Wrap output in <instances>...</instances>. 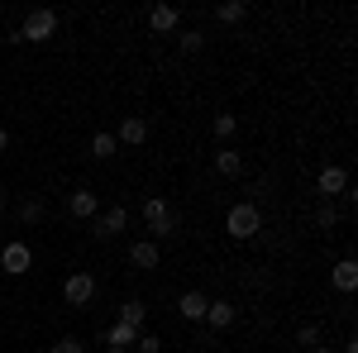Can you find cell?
<instances>
[{
    "label": "cell",
    "mask_w": 358,
    "mask_h": 353,
    "mask_svg": "<svg viewBox=\"0 0 358 353\" xmlns=\"http://www.w3.org/2000/svg\"><path fill=\"white\" fill-rule=\"evenodd\" d=\"M330 282H334V291H344V296H349V291L358 287V263H354V258H339L334 272H330Z\"/></svg>",
    "instance_id": "12"
},
{
    "label": "cell",
    "mask_w": 358,
    "mask_h": 353,
    "mask_svg": "<svg viewBox=\"0 0 358 353\" xmlns=\"http://www.w3.org/2000/svg\"><path fill=\"white\" fill-rule=\"evenodd\" d=\"M143 320H148V305H143V301H124V305H120V325L143 329Z\"/></svg>",
    "instance_id": "18"
},
{
    "label": "cell",
    "mask_w": 358,
    "mask_h": 353,
    "mask_svg": "<svg viewBox=\"0 0 358 353\" xmlns=\"http://www.w3.org/2000/svg\"><path fill=\"white\" fill-rule=\"evenodd\" d=\"M177 24H182V15H177L172 5H153V10H148V29H158V34H172Z\"/></svg>",
    "instance_id": "14"
},
{
    "label": "cell",
    "mask_w": 358,
    "mask_h": 353,
    "mask_svg": "<svg viewBox=\"0 0 358 353\" xmlns=\"http://www.w3.org/2000/svg\"><path fill=\"white\" fill-rule=\"evenodd\" d=\"M5 206H10V201H5V191H0V215H5Z\"/></svg>",
    "instance_id": "29"
},
{
    "label": "cell",
    "mask_w": 358,
    "mask_h": 353,
    "mask_svg": "<svg viewBox=\"0 0 358 353\" xmlns=\"http://www.w3.org/2000/svg\"><path fill=\"white\" fill-rule=\"evenodd\" d=\"M143 224H148L153 239H172V234H177V210H172V201L148 196V201H143Z\"/></svg>",
    "instance_id": "3"
},
{
    "label": "cell",
    "mask_w": 358,
    "mask_h": 353,
    "mask_svg": "<svg viewBox=\"0 0 358 353\" xmlns=\"http://www.w3.org/2000/svg\"><path fill=\"white\" fill-rule=\"evenodd\" d=\"M134 339H138L134 325H120V320H115V325L106 329V344H110V349H134Z\"/></svg>",
    "instance_id": "16"
},
{
    "label": "cell",
    "mask_w": 358,
    "mask_h": 353,
    "mask_svg": "<svg viewBox=\"0 0 358 353\" xmlns=\"http://www.w3.org/2000/svg\"><path fill=\"white\" fill-rule=\"evenodd\" d=\"M0 268L10 272V277H24V272L34 268V248H29L24 239H10V244L0 248Z\"/></svg>",
    "instance_id": "5"
},
{
    "label": "cell",
    "mask_w": 358,
    "mask_h": 353,
    "mask_svg": "<svg viewBox=\"0 0 358 353\" xmlns=\"http://www.w3.org/2000/svg\"><path fill=\"white\" fill-rule=\"evenodd\" d=\"M5 148H10V134H5V129H0V153H5Z\"/></svg>",
    "instance_id": "27"
},
{
    "label": "cell",
    "mask_w": 358,
    "mask_h": 353,
    "mask_svg": "<svg viewBox=\"0 0 358 353\" xmlns=\"http://www.w3.org/2000/svg\"><path fill=\"white\" fill-rule=\"evenodd\" d=\"M296 344H301V349H315V344H320V329H315V325H301V329H296Z\"/></svg>",
    "instance_id": "26"
},
{
    "label": "cell",
    "mask_w": 358,
    "mask_h": 353,
    "mask_svg": "<svg viewBox=\"0 0 358 353\" xmlns=\"http://www.w3.org/2000/svg\"><path fill=\"white\" fill-rule=\"evenodd\" d=\"M134 349H138V353H163V339H158V334H138Z\"/></svg>",
    "instance_id": "25"
},
{
    "label": "cell",
    "mask_w": 358,
    "mask_h": 353,
    "mask_svg": "<svg viewBox=\"0 0 358 353\" xmlns=\"http://www.w3.org/2000/svg\"><path fill=\"white\" fill-rule=\"evenodd\" d=\"M43 215H48V210H43V201H38V196L20 201V219H24V224H43Z\"/></svg>",
    "instance_id": "20"
},
{
    "label": "cell",
    "mask_w": 358,
    "mask_h": 353,
    "mask_svg": "<svg viewBox=\"0 0 358 353\" xmlns=\"http://www.w3.org/2000/svg\"><path fill=\"white\" fill-rule=\"evenodd\" d=\"M110 353H129V349H110Z\"/></svg>",
    "instance_id": "30"
},
{
    "label": "cell",
    "mask_w": 358,
    "mask_h": 353,
    "mask_svg": "<svg viewBox=\"0 0 358 353\" xmlns=\"http://www.w3.org/2000/svg\"><path fill=\"white\" fill-rule=\"evenodd\" d=\"M177 48H182V53H201V48H206V34H201V29H187V34L177 38Z\"/></svg>",
    "instance_id": "22"
},
{
    "label": "cell",
    "mask_w": 358,
    "mask_h": 353,
    "mask_svg": "<svg viewBox=\"0 0 358 353\" xmlns=\"http://www.w3.org/2000/svg\"><path fill=\"white\" fill-rule=\"evenodd\" d=\"M91 296H96V277L91 272H67L62 277V301L67 305H91Z\"/></svg>",
    "instance_id": "4"
},
{
    "label": "cell",
    "mask_w": 358,
    "mask_h": 353,
    "mask_svg": "<svg viewBox=\"0 0 358 353\" xmlns=\"http://www.w3.org/2000/svg\"><path fill=\"white\" fill-rule=\"evenodd\" d=\"M315 224H320V229H334V224H339V210H334V201H325V206L315 210Z\"/></svg>",
    "instance_id": "23"
},
{
    "label": "cell",
    "mask_w": 358,
    "mask_h": 353,
    "mask_svg": "<svg viewBox=\"0 0 358 353\" xmlns=\"http://www.w3.org/2000/svg\"><path fill=\"white\" fill-rule=\"evenodd\" d=\"M234 320H239V305H234V301H210V305H206V325L210 329H229Z\"/></svg>",
    "instance_id": "10"
},
{
    "label": "cell",
    "mask_w": 358,
    "mask_h": 353,
    "mask_svg": "<svg viewBox=\"0 0 358 353\" xmlns=\"http://www.w3.org/2000/svg\"><path fill=\"white\" fill-rule=\"evenodd\" d=\"M91 153H96V158H115V153H120V143H115L110 129H96V134H91Z\"/></svg>",
    "instance_id": "19"
},
{
    "label": "cell",
    "mask_w": 358,
    "mask_h": 353,
    "mask_svg": "<svg viewBox=\"0 0 358 353\" xmlns=\"http://www.w3.org/2000/svg\"><path fill=\"white\" fill-rule=\"evenodd\" d=\"M215 20L220 24H239V20H248V5L244 0H224V5H215Z\"/></svg>",
    "instance_id": "17"
},
{
    "label": "cell",
    "mask_w": 358,
    "mask_h": 353,
    "mask_svg": "<svg viewBox=\"0 0 358 353\" xmlns=\"http://www.w3.org/2000/svg\"><path fill=\"white\" fill-rule=\"evenodd\" d=\"M53 34H57V10L38 5V10H29V15H24V24L15 29L10 38H15V43H48Z\"/></svg>",
    "instance_id": "1"
},
{
    "label": "cell",
    "mask_w": 358,
    "mask_h": 353,
    "mask_svg": "<svg viewBox=\"0 0 358 353\" xmlns=\"http://www.w3.org/2000/svg\"><path fill=\"white\" fill-rule=\"evenodd\" d=\"M258 229H263V210L253 206V201H239V206H229V215H224V234L229 239H258Z\"/></svg>",
    "instance_id": "2"
},
{
    "label": "cell",
    "mask_w": 358,
    "mask_h": 353,
    "mask_svg": "<svg viewBox=\"0 0 358 353\" xmlns=\"http://www.w3.org/2000/svg\"><path fill=\"white\" fill-rule=\"evenodd\" d=\"M124 229H129V206H110L106 215L96 219V229H91V234H96V239H120Z\"/></svg>",
    "instance_id": "7"
},
{
    "label": "cell",
    "mask_w": 358,
    "mask_h": 353,
    "mask_svg": "<svg viewBox=\"0 0 358 353\" xmlns=\"http://www.w3.org/2000/svg\"><path fill=\"white\" fill-rule=\"evenodd\" d=\"M215 172H220V177H239V172H244V158H239L234 148H215Z\"/></svg>",
    "instance_id": "15"
},
{
    "label": "cell",
    "mask_w": 358,
    "mask_h": 353,
    "mask_svg": "<svg viewBox=\"0 0 358 353\" xmlns=\"http://www.w3.org/2000/svg\"><path fill=\"white\" fill-rule=\"evenodd\" d=\"M310 353H334V349H330V344H315V349H310Z\"/></svg>",
    "instance_id": "28"
},
{
    "label": "cell",
    "mask_w": 358,
    "mask_h": 353,
    "mask_svg": "<svg viewBox=\"0 0 358 353\" xmlns=\"http://www.w3.org/2000/svg\"><path fill=\"white\" fill-rule=\"evenodd\" d=\"M67 210H72L77 219H96V215H101V196L86 191V187H77L72 196H67Z\"/></svg>",
    "instance_id": "9"
},
{
    "label": "cell",
    "mask_w": 358,
    "mask_h": 353,
    "mask_svg": "<svg viewBox=\"0 0 358 353\" xmlns=\"http://www.w3.org/2000/svg\"><path fill=\"white\" fill-rule=\"evenodd\" d=\"M48 353H86V344H82V339H72V334H62L57 344H48Z\"/></svg>",
    "instance_id": "24"
},
{
    "label": "cell",
    "mask_w": 358,
    "mask_h": 353,
    "mask_svg": "<svg viewBox=\"0 0 358 353\" xmlns=\"http://www.w3.org/2000/svg\"><path fill=\"white\" fill-rule=\"evenodd\" d=\"M206 305H210V296H206V291H182V296H177L182 320H206Z\"/></svg>",
    "instance_id": "13"
},
{
    "label": "cell",
    "mask_w": 358,
    "mask_h": 353,
    "mask_svg": "<svg viewBox=\"0 0 358 353\" xmlns=\"http://www.w3.org/2000/svg\"><path fill=\"white\" fill-rule=\"evenodd\" d=\"M129 263L148 272V268H158V263H163V253H158L153 239H134V244H129Z\"/></svg>",
    "instance_id": "11"
},
{
    "label": "cell",
    "mask_w": 358,
    "mask_h": 353,
    "mask_svg": "<svg viewBox=\"0 0 358 353\" xmlns=\"http://www.w3.org/2000/svg\"><path fill=\"white\" fill-rule=\"evenodd\" d=\"M315 191H320L325 201H334V196H349V172H344L339 163L320 167V177H315Z\"/></svg>",
    "instance_id": "6"
},
{
    "label": "cell",
    "mask_w": 358,
    "mask_h": 353,
    "mask_svg": "<svg viewBox=\"0 0 358 353\" xmlns=\"http://www.w3.org/2000/svg\"><path fill=\"white\" fill-rule=\"evenodd\" d=\"M143 138H148V120H143V115L120 120V129H115V143H120V148H138Z\"/></svg>",
    "instance_id": "8"
},
{
    "label": "cell",
    "mask_w": 358,
    "mask_h": 353,
    "mask_svg": "<svg viewBox=\"0 0 358 353\" xmlns=\"http://www.w3.org/2000/svg\"><path fill=\"white\" fill-rule=\"evenodd\" d=\"M210 129H215V138H220V143H229V138H234V129H239V120H234V115H229V110H220V115H215V124H210Z\"/></svg>",
    "instance_id": "21"
}]
</instances>
